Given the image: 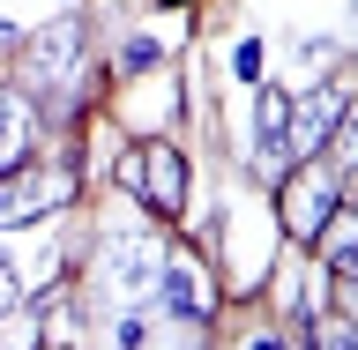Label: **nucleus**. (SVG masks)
Segmentation results:
<instances>
[{
	"mask_svg": "<svg viewBox=\"0 0 358 350\" xmlns=\"http://www.w3.org/2000/svg\"><path fill=\"white\" fill-rule=\"evenodd\" d=\"M150 60H157V38H127L120 45V67H127V75H142Z\"/></svg>",
	"mask_w": 358,
	"mask_h": 350,
	"instance_id": "9b49d317",
	"label": "nucleus"
},
{
	"mask_svg": "<svg viewBox=\"0 0 358 350\" xmlns=\"http://www.w3.org/2000/svg\"><path fill=\"white\" fill-rule=\"evenodd\" d=\"M22 306V276H15V268H8V261H0V321H8V313H15Z\"/></svg>",
	"mask_w": 358,
	"mask_h": 350,
	"instance_id": "f8f14e48",
	"label": "nucleus"
},
{
	"mask_svg": "<svg viewBox=\"0 0 358 350\" xmlns=\"http://www.w3.org/2000/svg\"><path fill=\"white\" fill-rule=\"evenodd\" d=\"M336 201H343V179H329V172H313V156L299 164V172H276V224H284L291 239H313L321 231V217H329Z\"/></svg>",
	"mask_w": 358,
	"mask_h": 350,
	"instance_id": "f03ea898",
	"label": "nucleus"
},
{
	"mask_svg": "<svg viewBox=\"0 0 358 350\" xmlns=\"http://www.w3.org/2000/svg\"><path fill=\"white\" fill-rule=\"evenodd\" d=\"M134 194L150 201L157 217H179L187 209V156L172 142H142L134 150Z\"/></svg>",
	"mask_w": 358,
	"mask_h": 350,
	"instance_id": "7ed1b4c3",
	"label": "nucleus"
},
{
	"mask_svg": "<svg viewBox=\"0 0 358 350\" xmlns=\"http://www.w3.org/2000/svg\"><path fill=\"white\" fill-rule=\"evenodd\" d=\"M246 156H254L268 179L291 164V97H284V89H262V97H254V134H246Z\"/></svg>",
	"mask_w": 358,
	"mask_h": 350,
	"instance_id": "423d86ee",
	"label": "nucleus"
},
{
	"mask_svg": "<svg viewBox=\"0 0 358 350\" xmlns=\"http://www.w3.org/2000/svg\"><path fill=\"white\" fill-rule=\"evenodd\" d=\"M231 75H239V82H262V38H239V45H231Z\"/></svg>",
	"mask_w": 358,
	"mask_h": 350,
	"instance_id": "9d476101",
	"label": "nucleus"
},
{
	"mask_svg": "<svg viewBox=\"0 0 358 350\" xmlns=\"http://www.w3.org/2000/svg\"><path fill=\"white\" fill-rule=\"evenodd\" d=\"M351 119V89L336 82V75H321V89H313L306 105H291V156H313L329 150V134Z\"/></svg>",
	"mask_w": 358,
	"mask_h": 350,
	"instance_id": "20e7f679",
	"label": "nucleus"
},
{
	"mask_svg": "<svg viewBox=\"0 0 358 350\" xmlns=\"http://www.w3.org/2000/svg\"><path fill=\"white\" fill-rule=\"evenodd\" d=\"M105 284L120 291V298H142V291L157 284V254H150V239H112V246H105Z\"/></svg>",
	"mask_w": 358,
	"mask_h": 350,
	"instance_id": "0eeeda50",
	"label": "nucleus"
},
{
	"mask_svg": "<svg viewBox=\"0 0 358 350\" xmlns=\"http://www.w3.org/2000/svg\"><path fill=\"white\" fill-rule=\"evenodd\" d=\"M67 60H75V22H45L38 30V52H30V82H60L67 75Z\"/></svg>",
	"mask_w": 358,
	"mask_h": 350,
	"instance_id": "6e6552de",
	"label": "nucleus"
},
{
	"mask_svg": "<svg viewBox=\"0 0 358 350\" xmlns=\"http://www.w3.org/2000/svg\"><path fill=\"white\" fill-rule=\"evenodd\" d=\"M30 127H38L30 119V97H8L0 89V172H15L22 156H30Z\"/></svg>",
	"mask_w": 358,
	"mask_h": 350,
	"instance_id": "1a4fd4ad",
	"label": "nucleus"
},
{
	"mask_svg": "<svg viewBox=\"0 0 358 350\" xmlns=\"http://www.w3.org/2000/svg\"><path fill=\"white\" fill-rule=\"evenodd\" d=\"M75 201V156L67 164H38V172H0V224H38Z\"/></svg>",
	"mask_w": 358,
	"mask_h": 350,
	"instance_id": "f257e3e1",
	"label": "nucleus"
},
{
	"mask_svg": "<svg viewBox=\"0 0 358 350\" xmlns=\"http://www.w3.org/2000/svg\"><path fill=\"white\" fill-rule=\"evenodd\" d=\"M157 306L172 313V321H187V328H201L209 321V268L187 261V254H172V261H157Z\"/></svg>",
	"mask_w": 358,
	"mask_h": 350,
	"instance_id": "39448f33",
	"label": "nucleus"
}]
</instances>
